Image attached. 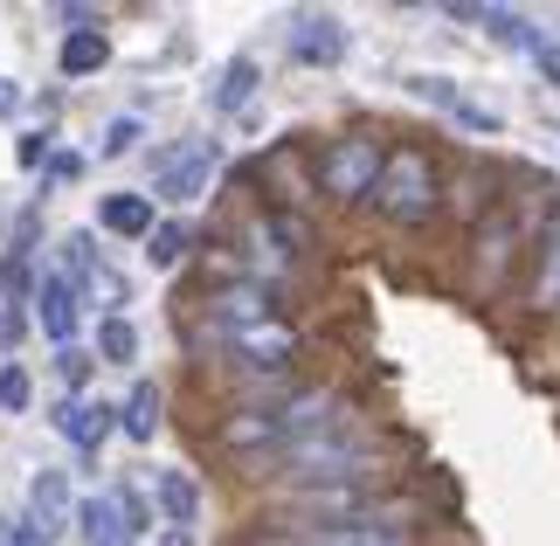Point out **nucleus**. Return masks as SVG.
<instances>
[{
    "mask_svg": "<svg viewBox=\"0 0 560 546\" xmlns=\"http://www.w3.org/2000/svg\"><path fill=\"white\" fill-rule=\"evenodd\" d=\"M70 477L62 471H35L28 477V498H21V512L8 519V546H56L62 526H70Z\"/></svg>",
    "mask_w": 560,
    "mask_h": 546,
    "instance_id": "obj_4",
    "label": "nucleus"
},
{
    "mask_svg": "<svg viewBox=\"0 0 560 546\" xmlns=\"http://www.w3.org/2000/svg\"><path fill=\"white\" fill-rule=\"evenodd\" d=\"M77 519H83V539H91V546H132V533H125V519H118V506H112V491L83 498Z\"/></svg>",
    "mask_w": 560,
    "mask_h": 546,
    "instance_id": "obj_15",
    "label": "nucleus"
},
{
    "mask_svg": "<svg viewBox=\"0 0 560 546\" xmlns=\"http://www.w3.org/2000/svg\"><path fill=\"white\" fill-rule=\"evenodd\" d=\"M533 312H560V208L533 243Z\"/></svg>",
    "mask_w": 560,
    "mask_h": 546,
    "instance_id": "obj_10",
    "label": "nucleus"
},
{
    "mask_svg": "<svg viewBox=\"0 0 560 546\" xmlns=\"http://www.w3.org/2000/svg\"><path fill=\"white\" fill-rule=\"evenodd\" d=\"M97 353L125 367V360L139 353V333H132V325H125V318H104V333H97Z\"/></svg>",
    "mask_w": 560,
    "mask_h": 546,
    "instance_id": "obj_22",
    "label": "nucleus"
},
{
    "mask_svg": "<svg viewBox=\"0 0 560 546\" xmlns=\"http://www.w3.org/2000/svg\"><path fill=\"white\" fill-rule=\"evenodd\" d=\"M77 318H83V304H77V291H70V277L49 270V277L35 283V325L56 339V353H62V346H77Z\"/></svg>",
    "mask_w": 560,
    "mask_h": 546,
    "instance_id": "obj_7",
    "label": "nucleus"
},
{
    "mask_svg": "<svg viewBox=\"0 0 560 546\" xmlns=\"http://www.w3.org/2000/svg\"><path fill=\"white\" fill-rule=\"evenodd\" d=\"M214 139H194L180 152H166L160 173H153V194H166V201H194V194H208V173H214Z\"/></svg>",
    "mask_w": 560,
    "mask_h": 546,
    "instance_id": "obj_6",
    "label": "nucleus"
},
{
    "mask_svg": "<svg viewBox=\"0 0 560 546\" xmlns=\"http://www.w3.org/2000/svg\"><path fill=\"white\" fill-rule=\"evenodd\" d=\"M42 160H49V132H28L21 139V166H42Z\"/></svg>",
    "mask_w": 560,
    "mask_h": 546,
    "instance_id": "obj_27",
    "label": "nucleus"
},
{
    "mask_svg": "<svg viewBox=\"0 0 560 546\" xmlns=\"http://www.w3.org/2000/svg\"><path fill=\"white\" fill-rule=\"evenodd\" d=\"M291 56L298 62H339L347 56V28L332 14H298L291 21Z\"/></svg>",
    "mask_w": 560,
    "mask_h": 546,
    "instance_id": "obj_9",
    "label": "nucleus"
},
{
    "mask_svg": "<svg viewBox=\"0 0 560 546\" xmlns=\"http://www.w3.org/2000/svg\"><path fill=\"white\" fill-rule=\"evenodd\" d=\"M249 91H256V62L235 56L229 70H222V91H214V104H222V112H235V104H249Z\"/></svg>",
    "mask_w": 560,
    "mask_h": 546,
    "instance_id": "obj_21",
    "label": "nucleus"
},
{
    "mask_svg": "<svg viewBox=\"0 0 560 546\" xmlns=\"http://www.w3.org/2000/svg\"><path fill=\"white\" fill-rule=\"evenodd\" d=\"M91 353H77V346H62V353H56V374H62V387H83V381H91Z\"/></svg>",
    "mask_w": 560,
    "mask_h": 546,
    "instance_id": "obj_25",
    "label": "nucleus"
},
{
    "mask_svg": "<svg viewBox=\"0 0 560 546\" xmlns=\"http://www.w3.org/2000/svg\"><path fill=\"white\" fill-rule=\"evenodd\" d=\"M214 346L222 353H235L249 367V374H284V367L298 360V333L277 318H256V325H214Z\"/></svg>",
    "mask_w": 560,
    "mask_h": 546,
    "instance_id": "obj_5",
    "label": "nucleus"
},
{
    "mask_svg": "<svg viewBox=\"0 0 560 546\" xmlns=\"http://www.w3.org/2000/svg\"><path fill=\"white\" fill-rule=\"evenodd\" d=\"M512 256H520V222L512 208H491V222L478 229V291H499Z\"/></svg>",
    "mask_w": 560,
    "mask_h": 546,
    "instance_id": "obj_8",
    "label": "nucleus"
},
{
    "mask_svg": "<svg viewBox=\"0 0 560 546\" xmlns=\"http://www.w3.org/2000/svg\"><path fill=\"white\" fill-rule=\"evenodd\" d=\"M97 222L112 235H153V194H104Z\"/></svg>",
    "mask_w": 560,
    "mask_h": 546,
    "instance_id": "obj_13",
    "label": "nucleus"
},
{
    "mask_svg": "<svg viewBox=\"0 0 560 546\" xmlns=\"http://www.w3.org/2000/svg\"><path fill=\"white\" fill-rule=\"evenodd\" d=\"M160 512L174 519V526H194V512H201V485H194L187 471H160Z\"/></svg>",
    "mask_w": 560,
    "mask_h": 546,
    "instance_id": "obj_18",
    "label": "nucleus"
},
{
    "mask_svg": "<svg viewBox=\"0 0 560 546\" xmlns=\"http://www.w3.org/2000/svg\"><path fill=\"white\" fill-rule=\"evenodd\" d=\"M160 546H194V533H187V526H174V533H166Z\"/></svg>",
    "mask_w": 560,
    "mask_h": 546,
    "instance_id": "obj_30",
    "label": "nucleus"
},
{
    "mask_svg": "<svg viewBox=\"0 0 560 546\" xmlns=\"http://www.w3.org/2000/svg\"><path fill=\"white\" fill-rule=\"evenodd\" d=\"M277 443H284V429L270 408H235L222 422V450H277Z\"/></svg>",
    "mask_w": 560,
    "mask_h": 546,
    "instance_id": "obj_12",
    "label": "nucleus"
},
{
    "mask_svg": "<svg viewBox=\"0 0 560 546\" xmlns=\"http://www.w3.org/2000/svg\"><path fill=\"white\" fill-rule=\"evenodd\" d=\"M118 422H125V435H132V443H153V435H160V387H153V381H139L132 395H125Z\"/></svg>",
    "mask_w": 560,
    "mask_h": 546,
    "instance_id": "obj_17",
    "label": "nucleus"
},
{
    "mask_svg": "<svg viewBox=\"0 0 560 546\" xmlns=\"http://www.w3.org/2000/svg\"><path fill=\"white\" fill-rule=\"evenodd\" d=\"M77 173H83L77 152H56V160H49V181H77Z\"/></svg>",
    "mask_w": 560,
    "mask_h": 546,
    "instance_id": "obj_28",
    "label": "nucleus"
},
{
    "mask_svg": "<svg viewBox=\"0 0 560 546\" xmlns=\"http://www.w3.org/2000/svg\"><path fill=\"white\" fill-rule=\"evenodd\" d=\"M139 146V118H118L112 132H104V152H132Z\"/></svg>",
    "mask_w": 560,
    "mask_h": 546,
    "instance_id": "obj_26",
    "label": "nucleus"
},
{
    "mask_svg": "<svg viewBox=\"0 0 560 546\" xmlns=\"http://www.w3.org/2000/svg\"><path fill=\"white\" fill-rule=\"evenodd\" d=\"M214 318H222V325H256V318H270V291H256V283L214 291Z\"/></svg>",
    "mask_w": 560,
    "mask_h": 546,
    "instance_id": "obj_19",
    "label": "nucleus"
},
{
    "mask_svg": "<svg viewBox=\"0 0 560 546\" xmlns=\"http://www.w3.org/2000/svg\"><path fill=\"white\" fill-rule=\"evenodd\" d=\"M381 160L387 146L374 132H347L318 152V194H332V201H368L374 181H381Z\"/></svg>",
    "mask_w": 560,
    "mask_h": 546,
    "instance_id": "obj_3",
    "label": "nucleus"
},
{
    "mask_svg": "<svg viewBox=\"0 0 560 546\" xmlns=\"http://www.w3.org/2000/svg\"><path fill=\"white\" fill-rule=\"evenodd\" d=\"M277 471L291 477V491H312V485H368V477H381V456L360 429H318V435H298V443H284L270 456Z\"/></svg>",
    "mask_w": 560,
    "mask_h": 546,
    "instance_id": "obj_1",
    "label": "nucleus"
},
{
    "mask_svg": "<svg viewBox=\"0 0 560 546\" xmlns=\"http://www.w3.org/2000/svg\"><path fill=\"white\" fill-rule=\"evenodd\" d=\"M62 77H97L104 62H112V42H104L97 28H77V35H62Z\"/></svg>",
    "mask_w": 560,
    "mask_h": 546,
    "instance_id": "obj_16",
    "label": "nucleus"
},
{
    "mask_svg": "<svg viewBox=\"0 0 560 546\" xmlns=\"http://www.w3.org/2000/svg\"><path fill=\"white\" fill-rule=\"evenodd\" d=\"M145 256H153L160 270H174L180 256H187V229H180V222H153V235H145Z\"/></svg>",
    "mask_w": 560,
    "mask_h": 546,
    "instance_id": "obj_20",
    "label": "nucleus"
},
{
    "mask_svg": "<svg viewBox=\"0 0 560 546\" xmlns=\"http://www.w3.org/2000/svg\"><path fill=\"white\" fill-rule=\"evenodd\" d=\"M112 422H118V408H104V402H83V395H62V402H56V429L70 435L77 450H97Z\"/></svg>",
    "mask_w": 560,
    "mask_h": 546,
    "instance_id": "obj_11",
    "label": "nucleus"
},
{
    "mask_svg": "<svg viewBox=\"0 0 560 546\" xmlns=\"http://www.w3.org/2000/svg\"><path fill=\"white\" fill-rule=\"evenodd\" d=\"M0 408H8V415L28 408V374H21L14 360H0Z\"/></svg>",
    "mask_w": 560,
    "mask_h": 546,
    "instance_id": "obj_23",
    "label": "nucleus"
},
{
    "mask_svg": "<svg viewBox=\"0 0 560 546\" xmlns=\"http://www.w3.org/2000/svg\"><path fill=\"white\" fill-rule=\"evenodd\" d=\"M443 201V181H436V160L422 146H395L381 160V181H374V208L387 222H429Z\"/></svg>",
    "mask_w": 560,
    "mask_h": 546,
    "instance_id": "obj_2",
    "label": "nucleus"
},
{
    "mask_svg": "<svg viewBox=\"0 0 560 546\" xmlns=\"http://www.w3.org/2000/svg\"><path fill=\"white\" fill-rule=\"evenodd\" d=\"M112 506H118V519H125V533L139 539V533H145V498H139L132 485H118V491H112Z\"/></svg>",
    "mask_w": 560,
    "mask_h": 546,
    "instance_id": "obj_24",
    "label": "nucleus"
},
{
    "mask_svg": "<svg viewBox=\"0 0 560 546\" xmlns=\"http://www.w3.org/2000/svg\"><path fill=\"white\" fill-rule=\"evenodd\" d=\"M305 546H408L395 526H374V519H347V526H312Z\"/></svg>",
    "mask_w": 560,
    "mask_h": 546,
    "instance_id": "obj_14",
    "label": "nucleus"
},
{
    "mask_svg": "<svg viewBox=\"0 0 560 546\" xmlns=\"http://www.w3.org/2000/svg\"><path fill=\"white\" fill-rule=\"evenodd\" d=\"M14 104H21V83L0 77V118H14Z\"/></svg>",
    "mask_w": 560,
    "mask_h": 546,
    "instance_id": "obj_29",
    "label": "nucleus"
}]
</instances>
